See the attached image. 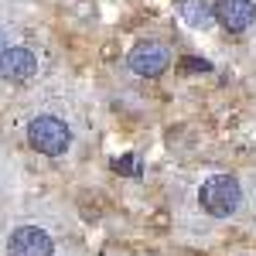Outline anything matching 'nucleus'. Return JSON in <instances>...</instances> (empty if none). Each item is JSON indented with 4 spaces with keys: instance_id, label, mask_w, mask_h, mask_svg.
<instances>
[{
    "instance_id": "7ed1b4c3",
    "label": "nucleus",
    "mask_w": 256,
    "mask_h": 256,
    "mask_svg": "<svg viewBox=\"0 0 256 256\" xmlns=\"http://www.w3.org/2000/svg\"><path fill=\"white\" fill-rule=\"evenodd\" d=\"M52 253H55L52 236L38 226H20L7 239V256H52Z\"/></svg>"
},
{
    "instance_id": "0eeeda50",
    "label": "nucleus",
    "mask_w": 256,
    "mask_h": 256,
    "mask_svg": "<svg viewBox=\"0 0 256 256\" xmlns=\"http://www.w3.org/2000/svg\"><path fill=\"white\" fill-rule=\"evenodd\" d=\"M181 18L188 20L192 28H208L216 20V7H208L205 0H184L181 4Z\"/></svg>"
},
{
    "instance_id": "9d476101",
    "label": "nucleus",
    "mask_w": 256,
    "mask_h": 256,
    "mask_svg": "<svg viewBox=\"0 0 256 256\" xmlns=\"http://www.w3.org/2000/svg\"><path fill=\"white\" fill-rule=\"evenodd\" d=\"M4 52H7V38H4V31H0V58H4Z\"/></svg>"
},
{
    "instance_id": "20e7f679",
    "label": "nucleus",
    "mask_w": 256,
    "mask_h": 256,
    "mask_svg": "<svg viewBox=\"0 0 256 256\" xmlns=\"http://www.w3.org/2000/svg\"><path fill=\"white\" fill-rule=\"evenodd\" d=\"M168 62H171V55H168V48L158 44V41H144V44H137V48L130 52V68H134L137 76H144V79L160 76V72L168 68Z\"/></svg>"
},
{
    "instance_id": "f03ea898",
    "label": "nucleus",
    "mask_w": 256,
    "mask_h": 256,
    "mask_svg": "<svg viewBox=\"0 0 256 256\" xmlns=\"http://www.w3.org/2000/svg\"><path fill=\"white\" fill-rule=\"evenodd\" d=\"M28 144L38 154L58 158V154L68 150V144H72V130L58 116H38V120H31V126H28Z\"/></svg>"
},
{
    "instance_id": "f257e3e1",
    "label": "nucleus",
    "mask_w": 256,
    "mask_h": 256,
    "mask_svg": "<svg viewBox=\"0 0 256 256\" xmlns=\"http://www.w3.org/2000/svg\"><path fill=\"white\" fill-rule=\"evenodd\" d=\"M239 198H242V192H239V181H236L232 174H216V178H208V181L202 184V192H198L202 208H205L208 216H216V218L232 216V212L239 208Z\"/></svg>"
},
{
    "instance_id": "423d86ee",
    "label": "nucleus",
    "mask_w": 256,
    "mask_h": 256,
    "mask_svg": "<svg viewBox=\"0 0 256 256\" xmlns=\"http://www.w3.org/2000/svg\"><path fill=\"white\" fill-rule=\"evenodd\" d=\"M34 72H38L34 52H28V48H7V52H4V58H0V76L7 82H28Z\"/></svg>"
},
{
    "instance_id": "6e6552de",
    "label": "nucleus",
    "mask_w": 256,
    "mask_h": 256,
    "mask_svg": "<svg viewBox=\"0 0 256 256\" xmlns=\"http://www.w3.org/2000/svg\"><path fill=\"white\" fill-rule=\"evenodd\" d=\"M113 168H116L120 174H126V178L140 174V160L134 158V154H123V158H116V160H113Z\"/></svg>"
},
{
    "instance_id": "39448f33",
    "label": "nucleus",
    "mask_w": 256,
    "mask_h": 256,
    "mask_svg": "<svg viewBox=\"0 0 256 256\" xmlns=\"http://www.w3.org/2000/svg\"><path fill=\"white\" fill-rule=\"evenodd\" d=\"M216 20L226 28V31L242 34V31L256 20V4L253 0H218L216 4Z\"/></svg>"
},
{
    "instance_id": "1a4fd4ad",
    "label": "nucleus",
    "mask_w": 256,
    "mask_h": 256,
    "mask_svg": "<svg viewBox=\"0 0 256 256\" xmlns=\"http://www.w3.org/2000/svg\"><path fill=\"white\" fill-rule=\"evenodd\" d=\"M184 65H188L192 72H198V68H202V72H208V68H212V65H208L205 58H184Z\"/></svg>"
}]
</instances>
